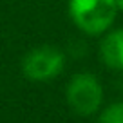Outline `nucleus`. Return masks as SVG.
Here are the masks:
<instances>
[{"instance_id": "f257e3e1", "label": "nucleus", "mask_w": 123, "mask_h": 123, "mask_svg": "<svg viewBox=\"0 0 123 123\" xmlns=\"http://www.w3.org/2000/svg\"><path fill=\"white\" fill-rule=\"evenodd\" d=\"M114 0H69V16L87 35H103L118 15Z\"/></svg>"}, {"instance_id": "f03ea898", "label": "nucleus", "mask_w": 123, "mask_h": 123, "mask_svg": "<svg viewBox=\"0 0 123 123\" xmlns=\"http://www.w3.org/2000/svg\"><path fill=\"white\" fill-rule=\"evenodd\" d=\"M67 103L76 114L91 116L101 107L103 101V87L94 74L80 73L71 78L67 85Z\"/></svg>"}, {"instance_id": "7ed1b4c3", "label": "nucleus", "mask_w": 123, "mask_h": 123, "mask_svg": "<svg viewBox=\"0 0 123 123\" xmlns=\"http://www.w3.org/2000/svg\"><path fill=\"white\" fill-rule=\"evenodd\" d=\"M65 56L53 45H40L31 49L22 62V71L25 78L33 81H47L56 78L63 71Z\"/></svg>"}, {"instance_id": "20e7f679", "label": "nucleus", "mask_w": 123, "mask_h": 123, "mask_svg": "<svg viewBox=\"0 0 123 123\" xmlns=\"http://www.w3.org/2000/svg\"><path fill=\"white\" fill-rule=\"evenodd\" d=\"M100 56L112 71H123V29H114L103 36L100 43Z\"/></svg>"}, {"instance_id": "39448f33", "label": "nucleus", "mask_w": 123, "mask_h": 123, "mask_svg": "<svg viewBox=\"0 0 123 123\" xmlns=\"http://www.w3.org/2000/svg\"><path fill=\"white\" fill-rule=\"evenodd\" d=\"M98 123H123V101L105 107L100 114Z\"/></svg>"}, {"instance_id": "423d86ee", "label": "nucleus", "mask_w": 123, "mask_h": 123, "mask_svg": "<svg viewBox=\"0 0 123 123\" xmlns=\"http://www.w3.org/2000/svg\"><path fill=\"white\" fill-rule=\"evenodd\" d=\"M114 2H116V6H118L119 11H123V0H114Z\"/></svg>"}]
</instances>
